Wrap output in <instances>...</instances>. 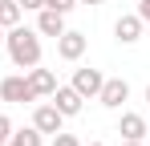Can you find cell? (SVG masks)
<instances>
[{"label": "cell", "mask_w": 150, "mask_h": 146, "mask_svg": "<svg viewBox=\"0 0 150 146\" xmlns=\"http://www.w3.org/2000/svg\"><path fill=\"white\" fill-rule=\"evenodd\" d=\"M118 134L122 138H130V142H146V118L142 114H122V122H118Z\"/></svg>", "instance_id": "cell-11"}, {"label": "cell", "mask_w": 150, "mask_h": 146, "mask_svg": "<svg viewBox=\"0 0 150 146\" xmlns=\"http://www.w3.org/2000/svg\"><path fill=\"white\" fill-rule=\"evenodd\" d=\"M4 146H12V142H4Z\"/></svg>", "instance_id": "cell-25"}, {"label": "cell", "mask_w": 150, "mask_h": 146, "mask_svg": "<svg viewBox=\"0 0 150 146\" xmlns=\"http://www.w3.org/2000/svg\"><path fill=\"white\" fill-rule=\"evenodd\" d=\"M85 49H89V37L77 33V28H65V33L57 37V57H61V61H81Z\"/></svg>", "instance_id": "cell-3"}, {"label": "cell", "mask_w": 150, "mask_h": 146, "mask_svg": "<svg viewBox=\"0 0 150 146\" xmlns=\"http://www.w3.org/2000/svg\"><path fill=\"white\" fill-rule=\"evenodd\" d=\"M138 16H142V24H150V0H138Z\"/></svg>", "instance_id": "cell-17"}, {"label": "cell", "mask_w": 150, "mask_h": 146, "mask_svg": "<svg viewBox=\"0 0 150 146\" xmlns=\"http://www.w3.org/2000/svg\"><path fill=\"white\" fill-rule=\"evenodd\" d=\"M37 33H41V37H61V33H65V12L37 8Z\"/></svg>", "instance_id": "cell-10"}, {"label": "cell", "mask_w": 150, "mask_h": 146, "mask_svg": "<svg viewBox=\"0 0 150 146\" xmlns=\"http://www.w3.org/2000/svg\"><path fill=\"white\" fill-rule=\"evenodd\" d=\"M89 146H105V142H89Z\"/></svg>", "instance_id": "cell-23"}, {"label": "cell", "mask_w": 150, "mask_h": 146, "mask_svg": "<svg viewBox=\"0 0 150 146\" xmlns=\"http://www.w3.org/2000/svg\"><path fill=\"white\" fill-rule=\"evenodd\" d=\"M33 126H37L41 134H57V130L65 126V114H61L53 101H41V106L33 110Z\"/></svg>", "instance_id": "cell-5"}, {"label": "cell", "mask_w": 150, "mask_h": 146, "mask_svg": "<svg viewBox=\"0 0 150 146\" xmlns=\"http://www.w3.org/2000/svg\"><path fill=\"white\" fill-rule=\"evenodd\" d=\"M77 4H101V0H77Z\"/></svg>", "instance_id": "cell-20"}, {"label": "cell", "mask_w": 150, "mask_h": 146, "mask_svg": "<svg viewBox=\"0 0 150 146\" xmlns=\"http://www.w3.org/2000/svg\"><path fill=\"white\" fill-rule=\"evenodd\" d=\"M53 146H81V142H77V134H65V130H57V134H53Z\"/></svg>", "instance_id": "cell-15"}, {"label": "cell", "mask_w": 150, "mask_h": 146, "mask_svg": "<svg viewBox=\"0 0 150 146\" xmlns=\"http://www.w3.org/2000/svg\"><path fill=\"white\" fill-rule=\"evenodd\" d=\"M25 77H28V89H33L37 97H49L53 89L61 85V81H57V73H53V69H41V65H33V69H25Z\"/></svg>", "instance_id": "cell-8"}, {"label": "cell", "mask_w": 150, "mask_h": 146, "mask_svg": "<svg viewBox=\"0 0 150 146\" xmlns=\"http://www.w3.org/2000/svg\"><path fill=\"white\" fill-rule=\"evenodd\" d=\"M98 101L105 110H122V101H130V81L126 77H105L98 89Z\"/></svg>", "instance_id": "cell-4"}, {"label": "cell", "mask_w": 150, "mask_h": 146, "mask_svg": "<svg viewBox=\"0 0 150 146\" xmlns=\"http://www.w3.org/2000/svg\"><path fill=\"white\" fill-rule=\"evenodd\" d=\"M0 97H4V101H12V106L37 101V94L28 89V77H25V73H8V77L0 81Z\"/></svg>", "instance_id": "cell-2"}, {"label": "cell", "mask_w": 150, "mask_h": 146, "mask_svg": "<svg viewBox=\"0 0 150 146\" xmlns=\"http://www.w3.org/2000/svg\"><path fill=\"white\" fill-rule=\"evenodd\" d=\"M21 8H28V12H37V8H45V0H16Z\"/></svg>", "instance_id": "cell-18"}, {"label": "cell", "mask_w": 150, "mask_h": 146, "mask_svg": "<svg viewBox=\"0 0 150 146\" xmlns=\"http://www.w3.org/2000/svg\"><path fill=\"white\" fill-rule=\"evenodd\" d=\"M49 101L61 110V114H65V118H77V114H81V106H85V97L77 94L73 85H57V89L49 94Z\"/></svg>", "instance_id": "cell-6"}, {"label": "cell", "mask_w": 150, "mask_h": 146, "mask_svg": "<svg viewBox=\"0 0 150 146\" xmlns=\"http://www.w3.org/2000/svg\"><path fill=\"white\" fill-rule=\"evenodd\" d=\"M101 81H105V73H101V69H89V65H85V69H73V81H69V85H73L77 94L89 101V97H98Z\"/></svg>", "instance_id": "cell-7"}, {"label": "cell", "mask_w": 150, "mask_h": 146, "mask_svg": "<svg viewBox=\"0 0 150 146\" xmlns=\"http://www.w3.org/2000/svg\"><path fill=\"white\" fill-rule=\"evenodd\" d=\"M25 16V8L16 4V0H0V28H12V24H21Z\"/></svg>", "instance_id": "cell-13"}, {"label": "cell", "mask_w": 150, "mask_h": 146, "mask_svg": "<svg viewBox=\"0 0 150 146\" xmlns=\"http://www.w3.org/2000/svg\"><path fill=\"white\" fill-rule=\"evenodd\" d=\"M8 138H12V118H8V114H0V146L8 142Z\"/></svg>", "instance_id": "cell-16"}, {"label": "cell", "mask_w": 150, "mask_h": 146, "mask_svg": "<svg viewBox=\"0 0 150 146\" xmlns=\"http://www.w3.org/2000/svg\"><path fill=\"white\" fill-rule=\"evenodd\" d=\"M12 146H45V134L37 130V126H25V130H12Z\"/></svg>", "instance_id": "cell-12"}, {"label": "cell", "mask_w": 150, "mask_h": 146, "mask_svg": "<svg viewBox=\"0 0 150 146\" xmlns=\"http://www.w3.org/2000/svg\"><path fill=\"white\" fill-rule=\"evenodd\" d=\"M0 45H4V28H0Z\"/></svg>", "instance_id": "cell-21"}, {"label": "cell", "mask_w": 150, "mask_h": 146, "mask_svg": "<svg viewBox=\"0 0 150 146\" xmlns=\"http://www.w3.org/2000/svg\"><path fill=\"white\" fill-rule=\"evenodd\" d=\"M146 101H150V85H146Z\"/></svg>", "instance_id": "cell-22"}, {"label": "cell", "mask_w": 150, "mask_h": 146, "mask_svg": "<svg viewBox=\"0 0 150 146\" xmlns=\"http://www.w3.org/2000/svg\"><path fill=\"white\" fill-rule=\"evenodd\" d=\"M122 146H146V142H130V138H122Z\"/></svg>", "instance_id": "cell-19"}, {"label": "cell", "mask_w": 150, "mask_h": 146, "mask_svg": "<svg viewBox=\"0 0 150 146\" xmlns=\"http://www.w3.org/2000/svg\"><path fill=\"white\" fill-rule=\"evenodd\" d=\"M4 49H8V57H12L16 69L41 65V33H37V28H25V24L4 28Z\"/></svg>", "instance_id": "cell-1"}, {"label": "cell", "mask_w": 150, "mask_h": 146, "mask_svg": "<svg viewBox=\"0 0 150 146\" xmlns=\"http://www.w3.org/2000/svg\"><path fill=\"white\" fill-rule=\"evenodd\" d=\"M146 146H150V134H146Z\"/></svg>", "instance_id": "cell-24"}, {"label": "cell", "mask_w": 150, "mask_h": 146, "mask_svg": "<svg viewBox=\"0 0 150 146\" xmlns=\"http://www.w3.org/2000/svg\"><path fill=\"white\" fill-rule=\"evenodd\" d=\"M45 8H57V12H65V16H69V12L77 8V0H45Z\"/></svg>", "instance_id": "cell-14"}, {"label": "cell", "mask_w": 150, "mask_h": 146, "mask_svg": "<svg viewBox=\"0 0 150 146\" xmlns=\"http://www.w3.org/2000/svg\"><path fill=\"white\" fill-rule=\"evenodd\" d=\"M142 16L138 12H126V16H118V24H114V37L122 41V45H134V41H142Z\"/></svg>", "instance_id": "cell-9"}]
</instances>
